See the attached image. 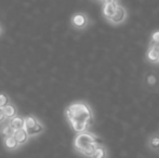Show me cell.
<instances>
[{
    "mask_svg": "<svg viewBox=\"0 0 159 158\" xmlns=\"http://www.w3.org/2000/svg\"><path fill=\"white\" fill-rule=\"evenodd\" d=\"M65 117L76 133L89 131L94 121L91 106L86 101H75L65 108Z\"/></svg>",
    "mask_w": 159,
    "mask_h": 158,
    "instance_id": "obj_1",
    "label": "cell"
},
{
    "mask_svg": "<svg viewBox=\"0 0 159 158\" xmlns=\"http://www.w3.org/2000/svg\"><path fill=\"white\" fill-rule=\"evenodd\" d=\"M100 144H102L100 139L96 137L94 133L90 132V131L77 133L73 142L74 150H75L78 154L82 155V156L86 158L92 157L96 147H98Z\"/></svg>",
    "mask_w": 159,
    "mask_h": 158,
    "instance_id": "obj_2",
    "label": "cell"
},
{
    "mask_svg": "<svg viewBox=\"0 0 159 158\" xmlns=\"http://www.w3.org/2000/svg\"><path fill=\"white\" fill-rule=\"evenodd\" d=\"M91 20L84 12H76L70 17V25L75 30H84L90 26Z\"/></svg>",
    "mask_w": 159,
    "mask_h": 158,
    "instance_id": "obj_3",
    "label": "cell"
},
{
    "mask_svg": "<svg viewBox=\"0 0 159 158\" xmlns=\"http://www.w3.org/2000/svg\"><path fill=\"white\" fill-rule=\"evenodd\" d=\"M143 84L149 91L157 90L159 86V75L153 70L146 72L143 76Z\"/></svg>",
    "mask_w": 159,
    "mask_h": 158,
    "instance_id": "obj_4",
    "label": "cell"
},
{
    "mask_svg": "<svg viewBox=\"0 0 159 158\" xmlns=\"http://www.w3.org/2000/svg\"><path fill=\"white\" fill-rule=\"evenodd\" d=\"M127 17H128L127 9L125 8V7H122V6H120V4H119L117 12H116L115 15H114L111 19H109L107 22H108V23H111V25L118 26V25H120V24L125 23V22H126V20H127Z\"/></svg>",
    "mask_w": 159,
    "mask_h": 158,
    "instance_id": "obj_5",
    "label": "cell"
},
{
    "mask_svg": "<svg viewBox=\"0 0 159 158\" xmlns=\"http://www.w3.org/2000/svg\"><path fill=\"white\" fill-rule=\"evenodd\" d=\"M146 147L149 152L154 154H159V131H155L147 137Z\"/></svg>",
    "mask_w": 159,
    "mask_h": 158,
    "instance_id": "obj_6",
    "label": "cell"
},
{
    "mask_svg": "<svg viewBox=\"0 0 159 158\" xmlns=\"http://www.w3.org/2000/svg\"><path fill=\"white\" fill-rule=\"evenodd\" d=\"M119 3L118 2H106L103 3V15L106 19V21H108L109 19L115 15V13L117 12Z\"/></svg>",
    "mask_w": 159,
    "mask_h": 158,
    "instance_id": "obj_7",
    "label": "cell"
},
{
    "mask_svg": "<svg viewBox=\"0 0 159 158\" xmlns=\"http://www.w3.org/2000/svg\"><path fill=\"white\" fill-rule=\"evenodd\" d=\"M146 59L149 63H159V44H152L149 46L146 52Z\"/></svg>",
    "mask_w": 159,
    "mask_h": 158,
    "instance_id": "obj_8",
    "label": "cell"
},
{
    "mask_svg": "<svg viewBox=\"0 0 159 158\" xmlns=\"http://www.w3.org/2000/svg\"><path fill=\"white\" fill-rule=\"evenodd\" d=\"M2 140H3L4 148H6L7 151H9V152H14V151L19 150V148L21 147L14 137H9V138H6V139H2Z\"/></svg>",
    "mask_w": 159,
    "mask_h": 158,
    "instance_id": "obj_9",
    "label": "cell"
},
{
    "mask_svg": "<svg viewBox=\"0 0 159 158\" xmlns=\"http://www.w3.org/2000/svg\"><path fill=\"white\" fill-rule=\"evenodd\" d=\"M14 138L17 141V143L20 144V146H23L30 141V135H28L27 131L25 129H21V130H16L14 133Z\"/></svg>",
    "mask_w": 159,
    "mask_h": 158,
    "instance_id": "obj_10",
    "label": "cell"
},
{
    "mask_svg": "<svg viewBox=\"0 0 159 158\" xmlns=\"http://www.w3.org/2000/svg\"><path fill=\"white\" fill-rule=\"evenodd\" d=\"M8 124L14 129L15 131L16 130H21V129H24V126H25V119H24L23 116H17L13 117V118L8 120Z\"/></svg>",
    "mask_w": 159,
    "mask_h": 158,
    "instance_id": "obj_11",
    "label": "cell"
},
{
    "mask_svg": "<svg viewBox=\"0 0 159 158\" xmlns=\"http://www.w3.org/2000/svg\"><path fill=\"white\" fill-rule=\"evenodd\" d=\"M15 130L8 124V122H4L3 124L0 128V135H1L2 139H6L9 137H14Z\"/></svg>",
    "mask_w": 159,
    "mask_h": 158,
    "instance_id": "obj_12",
    "label": "cell"
},
{
    "mask_svg": "<svg viewBox=\"0 0 159 158\" xmlns=\"http://www.w3.org/2000/svg\"><path fill=\"white\" fill-rule=\"evenodd\" d=\"M24 119H25V126H24V129H25L26 131L32 130L33 128H35V127L37 126L38 122L40 121V120L36 116H34V115H27V116L24 117Z\"/></svg>",
    "mask_w": 159,
    "mask_h": 158,
    "instance_id": "obj_13",
    "label": "cell"
},
{
    "mask_svg": "<svg viewBox=\"0 0 159 158\" xmlns=\"http://www.w3.org/2000/svg\"><path fill=\"white\" fill-rule=\"evenodd\" d=\"M91 158H108V150L104 144H100V145L96 147L94 154Z\"/></svg>",
    "mask_w": 159,
    "mask_h": 158,
    "instance_id": "obj_14",
    "label": "cell"
},
{
    "mask_svg": "<svg viewBox=\"0 0 159 158\" xmlns=\"http://www.w3.org/2000/svg\"><path fill=\"white\" fill-rule=\"evenodd\" d=\"M3 111H4V114H6L8 120L13 118V117H15V116H17V107L13 102L9 104V105H7L6 107L3 108Z\"/></svg>",
    "mask_w": 159,
    "mask_h": 158,
    "instance_id": "obj_15",
    "label": "cell"
},
{
    "mask_svg": "<svg viewBox=\"0 0 159 158\" xmlns=\"http://www.w3.org/2000/svg\"><path fill=\"white\" fill-rule=\"evenodd\" d=\"M10 103H12V100L9 97V94H7V93H0V107L4 108Z\"/></svg>",
    "mask_w": 159,
    "mask_h": 158,
    "instance_id": "obj_16",
    "label": "cell"
},
{
    "mask_svg": "<svg viewBox=\"0 0 159 158\" xmlns=\"http://www.w3.org/2000/svg\"><path fill=\"white\" fill-rule=\"evenodd\" d=\"M151 43L152 44H159V29H156L152 33Z\"/></svg>",
    "mask_w": 159,
    "mask_h": 158,
    "instance_id": "obj_17",
    "label": "cell"
},
{
    "mask_svg": "<svg viewBox=\"0 0 159 158\" xmlns=\"http://www.w3.org/2000/svg\"><path fill=\"white\" fill-rule=\"evenodd\" d=\"M8 120V118H7L6 114H4V111L3 108L0 107V124H3L4 122Z\"/></svg>",
    "mask_w": 159,
    "mask_h": 158,
    "instance_id": "obj_18",
    "label": "cell"
},
{
    "mask_svg": "<svg viewBox=\"0 0 159 158\" xmlns=\"http://www.w3.org/2000/svg\"><path fill=\"white\" fill-rule=\"evenodd\" d=\"M3 32H4V28H3V26H2V24L0 23V37L2 36V34H3Z\"/></svg>",
    "mask_w": 159,
    "mask_h": 158,
    "instance_id": "obj_19",
    "label": "cell"
},
{
    "mask_svg": "<svg viewBox=\"0 0 159 158\" xmlns=\"http://www.w3.org/2000/svg\"><path fill=\"white\" fill-rule=\"evenodd\" d=\"M106 2H118V0H103V3H106Z\"/></svg>",
    "mask_w": 159,
    "mask_h": 158,
    "instance_id": "obj_20",
    "label": "cell"
},
{
    "mask_svg": "<svg viewBox=\"0 0 159 158\" xmlns=\"http://www.w3.org/2000/svg\"><path fill=\"white\" fill-rule=\"evenodd\" d=\"M100 1H103V0H100Z\"/></svg>",
    "mask_w": 159,
    "mask_h": 158,
    "instance_id": "obj_21",
    "label": "cell"
}]
</instances>
